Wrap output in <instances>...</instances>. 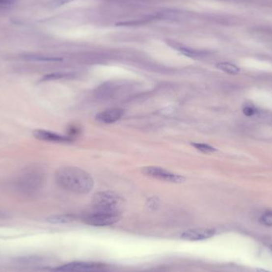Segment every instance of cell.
<instances>
[{"mask_svg":"<svg viewBox=\"0 0 272 272\" xmlns=\"http://www.w3.org/2000/svg\"><path fill=\"white\" fill-rule=\"evenodd\" d=\"M270 248H271V250H272V246H271Z\"/></svg>","mask_w":272,"mask_h":272,"instance_id":"cell-21","label":"cell"},{"mask_svg":"<svg viewBox=\"0 0 272 272\" xmlns=\"http://www.w3.org/2000/svg\"><path fill=\"white\" fill-rule=\"evenodd\" d=\"M243 111L244 113L247 115V116H252V115H255V112H256L255 109H253L252 107H245V109H244Z\"/></svg>","mask_w":272,"mask_h":272,"instance_id":"cell-19","label":"cell"},{"mask_svg":"<svg viewBox=\"0 0 272 272\" xmlns=\"http://www.w3.org/2000/svg\"><path fill=\"white\" fill-rule=\"evenodd\" d=\"M193 147L197 149L198 151L203 152V153H213L216 151V149L214 147H211L210 145L205 144V143H193Z\"/></svg>","mask_w":272,"mask_h":272,"instance_id":"cell-15","label":"cell"},{"mask_svg":"<svg viewBox=\"0 0 272 272\" xmlns=\"http://www.w3.org/2000/svg\"><path fill=\"white\" fill-rule=\"evenodd\" d=\"M55 178L59 187L72 193L84 194L89 193L94 187V181L90 174L78 167L60 168Z\"/></svg>","mask_w":272,"mask_h":272,"instance_id":"cell-1","label":"cell"},{"mask_svg":"<svg viewBox=\"0 0 272 272\" xmlns=\"http://www.w3.org/2000/svg\"><path fill=\"white\" fill-rule=\"evenodd\" d=\"M169 45L173 48L177 50L178 52H180L182 54L187 56V57H193H193H197V56H199V53L197 51L189 48L187 46H182V45L178 44V43L174 42L169 43Z\"/></svg>","mask_w":272,"mask_h":272,"instance_id":"cell-12","label":"cell"},{"mask_svg":"<svg viewBox=\"0 0 272 272\" xmlns=\"http://www.w3.org/2000/svg\"><path fill=\"white\" fill-rule=\"evenodd\" d=\"M217 67L226 74H233V75L239 74V72H240V69L237 67V65L229 62L218 63Z\"/></svg>","mask_w":272,"mask_h":272,"instance_id":"cell-13","label":"cell"},{"mask_svg":"<svg viewBox=\"0 0 272 272\" xmlns=\"http://www.w3.org/2000/svg\"><path fill=\"white\" fill-rule=\"evenodd\" d=\"M74 1H75V0H53L50 2V5L52 7H58V6L67 4L69 2H74Z\"/></svg>","mask_w":272,"mask_h":272,"instance_id":"cell-18","label":"cell"},{"mask_svg":"<svg viewBox=\"0 0 272 272\" xmlns=\"http://www.w3.org/2000/svg\"><path fill=\"white\" fill-rule=\"evenodd\" d=\"M216 230L214 228H192L185 231L181 234L182 240L187 241H201L214 237Z\"/></svg>","mask_w":272,"mask_h":272,"instance_id":"cell-7","label":"cell"},{"mask_svg":"<svg viewBox=\"0 0 272 272\" xmlns=\"http://www.w3.org/2000/svg\"><path fill=\"white\" fill-rule=\"evenodd\" d=\"M23 59L27 61H44V62H58L62 61V58L56 57H49L39 54H24L22 56Z\"/></svg>","mask_w":272,"mask_h":272,"instance_id":"cell-10","label":"cell"},{"mask_svg":"<svg viewBox=\"0 0 272 272\" xmlns=\"http://www.w3.org/2000/svg\"><path fill=\"white\" fill-rule=\"evenodd\" d=\"M124 114V111L123 109L112 108V109H106L105 111L97 114L96 119L97 121L101 122L103 124H113L121 119Z\"/></svg>","mask_w":272,"mask_h":272,"instance_id":"cell-8","label":"cell"},{"mask_svg":"<svg viewBox=\"0 0 272 272\" xmlns=\"http://www.w3.org/2000/svg\"><path fill=\"white\" fill-rule=\"evenodd\" d=\"M142 171L145 175L150 176L152 178H157L159 180L165 181V182H172V183H182L185 182L184 177L174 174L169 170L158 166L143 167Z\"/></svg>","mask_w":272,"mask_h":272,"instance_id":"cell-6","label":"cell"},{"mask_svg":"<svg viewBox=\"0 0 272 272\" xmlns=\"http://www.w3.org/2000/svg\"><path fill=\"white\" fill-rule=\"evenodd\" d=\"M260 223L265 226L272 227V210H268L260 216Z\"/></svg>","mask_w":272,"mask_h":272,"instance_id":"cell-14","label":"cell"},{"mask_svg":"<svg viewBox=\"0 0 272 272\" xmlns=\"http://www.w3.org/2000/svg\"><path fill=\"white\" fill-rule=\"evenodd\" d=\"M121 203L122 199L113 192H100L93 197L95 210L120 213L119 207Z\"/></svg>","mask_w":272,"mask_h":272,"instance_id":"cell-3","label":"cell"},{"mask_svg":"<svg viewBox=\"0 0 272 272\" xmlns=\"http://www.w3.org/2000/svg\"><path fill=\"white\" fill-rule=\"evenodd\" d=\"M42 174L36 170H29L24 173L18 179L16 187L18 190H20L23 193H32L38 190L42 187Z\"/></svg>","mask_w":272,"mask_h":272,"instance_id":"cell-4","label":"cell"},{"mask_svg":"<svg viewBox=\"0 0 272 272\" xmlns=\"http://www.w3.org/2000/svg\"><path fill=\"white\" fill-rule=\"evenodd\" d=\"M69 74H62V73H54V74H47L42 78V81H52V80L61 79V78H67Z\"/></svg>","mask_w":272,"mask_h":272,"instance_id":"cell-17","label":"cell"},{"mask_svg":"<svg viewBox=\"0 0 272 272\" xmlns=\"http://www.w3.org/2000/svg\"><path fill=\"white\" fill-rule=\"evenodd\" d=\"M47 221L51 224H67L75 220V217L69 214H64V215H54L49 217Z\"/></svg>","mask_w":272,"mask_h":272,"instance_id":"cell-11","label":"cell"},{"mask_svg":"<svg viewBox=\"0 0 272 272\" xmlns=\"http://www.w3.org/2000/svg\"><path fill=\"white\" fill-rule=\"evenodd\" d=\"M17 0H0V12L6 11L12 8Z\"/></svg>","mask_w":272,"mask_h":272,"instance_id":"cell-16","label":"cell"},{"mask_svg":"<svg viewBox=\"0 0 272 272\" xmlns=\"http://www.w3.org/2000/svg\"><path fill=\"white\" fill-rule=\"evenodd\" d=\"M34 137L40 140L54 142H69L73 140L69 136H61L46 130H36L33 132Z\"/></svg>","mask_w":272,"mask_h":272,"instance_id":"cell-9","label":"cell"},{"mask_svg":"<svg viewBox=\"0 0 272 272\" xmlns=\"http://www.w3.org/2000/svg\"><path fill=\"white\" fill-rule=\"evenodd\" d=\"M258 272H272L270 271L265 270V269H263V268H258Z\"/></svg>","mask_w":272,"mask_h":272,"instance_id":"cell-20","label":"cell"},{"mask_svg":"<svg viewBox=\"0 0 272 272\" xmlns=\"http://www.w3.org/2000/svg\"><path fill=\"white\" fill-rule=\"evenodd\" d=\"M52 272H109L105 266L91 262H73L58 267Z\"/></svg>","mask_w":272,"mask_h":272,"instance_id":"cell-5","label":"cell"},{"mask_svg":"<svg viewBox=\"0 0 272 272\" xmlns=\"http://www.w3.org/2000/svg\"><path fill=\"white\" fill-rule=\"evenodd\" d=\"M120 213L94 210L91 214H87L83 219L85 224L95 227L109 226L119 221Z\"/></svg>","mask_w":272,"mask_h":272,"instance_id":"cell-2","label":"cell"}]
</instances>
